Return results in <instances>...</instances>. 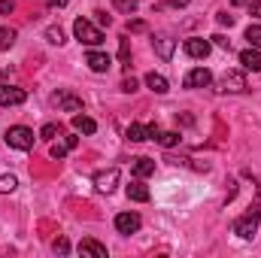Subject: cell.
Masks as SVG:
<instances>
[{
    "instance_id": "27",
    "label": "cell",
    "mask_w": 261,
    "mask_h": 258,
    "mask_svg": "<svg viewBox=\"0 0 261 258\" xmlns=\"http://www.w3.org/2000/svg\"><path fill=\"white\" fill-rule=\"evenodd\" d=\"M116 3V9H122L125 15H134V6H137V0H113Z\"/></svg>"
},
{
    "instance_id": "13",
    "label": "cell",
    "mask_w": 261,
    "mask_h": 258,
    "mask_svg": "<svg viewBox=\"0 0 261 258\" xmlns=\"http://www.w3.org/2000/svg\"><path fill=\"white\" fill-rule=\"evenodd\" d=\"M240 64L243 70H252V73H261V49H246V52H240Z\"/></svg>"
},
{
    "instance_id": "15",
    "label": "cell",
    "mask_w": 261,
    "mask_h": 258,
    "mask_svg": "<svg viewBox=\"0 0 261 258\" xmlns=\"http://www.w3.org/2000/svg\"><path fill=\"white\" fill-rule=\"evenodd\" d=\"M79 252L82 255H91V258H107V246H100L97 240H82L79 243Z\"/></svg>"
},
{
    "instance_id": "30",
    "label": "cell",
    "mask_w": 261,
    "mask_h": 258,
    "mask_svg": "<svg viewBox=\"0 0 261 258\" xmlns=\"http://www.w3.org/2000/svg\"><path fill=\"white\" fill-rule=\"evenodd\" d=\"M122 91H128V94H134V91H137V79H134V76L122 82Z\"/></svg>"
},
{
    "instance_id": "1",
    "label": "cell",
    "mask_w": 261,
    "mask_h": 258,
    "mask_svg": "<svg viewBox=\"0 0 261 258\" xmlns=\"http://www.w3.org/2000/svg\"><path fill=\"white\" fill-rule=\"evenodd\" d=\"M73 34H76V40L85 43V46H100V43H103V31L94 28L88 18H76V21H73Z\"/></svg>"
},
{
    "instance_id": "31",
    "label": "cell",
    "mask_w": 261,
    "mask_h": 258,
    "mask_svg": "<svg viewBox=\"0 0 261 258\" xmlns=\"http://www.w3.org/2000/svg\"><path fill=\"white\" fill-rule=\"evenodd\" d=\"M249 15L261 18V0H249Z\"/></svg>"
},
{
    "instance_id": "8",
    "label": "cell",
    "mask_w": 261,
    "mask_h": 258,
    "mask_svg": "<svg viewBox=\"0 0 261 258\" xmlns=\"http://www.w3.org/2000/svg\"><path fill=\"white\" fill-rule=\"evenodd\" d=\"M116 231H119V234H134V231H140V216H137V213H119V216H116Z\"/></svg>"
},
{
    "instance_id": "17",
    "label": "cell",
    "mask_w": 261,
    "mask_h": 258,
    "mask_svg": "<svg viewBox=\"0 0 261 258\" xmlns=\"http://www.w3.org/2000/svg\"><path fill=\"white\" fill-rule=\"evenodd\" d=\"M73 131H79V134H94V131H97V122L88 119V116H82V113H76V116H73Z\"/></svg>"
},
{
    "instance_id": "12",
    "label": "cell",
    "mask_w": 261,
    "mask_h": 258,
    "mask_svg": "<svg viewBox=\"0 0 261 258\" xmlns=\"http://www.w3.org/2000/svg\"><path fill=\"white\" fill-rule=\"evenodd\" d=\"M52 100H55V104H58V107H61L64 113H73V116H76V113L82 110V100H79V97H73V94H67V91H58V94H55Z\"/></svg>"
},
{
    "instance_id": "4",
    "label": "cell",
    "mask_w": 261,
    "mask_h": 258,
    "mask_svg": "<svg viewBox=\"0 0 261 258\" xmlns=\"http://www.w3.org/2000/svg\"><path fill=\"white\" fill-rule=\"evenodd\" d=\"M219 88H222V91H231V94H240V91H246V76H243L240 70H228V73L222 76Z\"/></svg>"
},
{
    "instance_id": "34",
    "label": "cell",
    "mask_w": 261,
    "mask_h": 258,
    "mask_svg": "<svg viewBox=\"0 0 261 258\" xmlns=\"http://www.w3.org/2000/svg\"><path fill=\"white\" fill-rule=\"evenodd\" d=\"M210 40H216V46H219V49H228V46H231V43H228L222 34H216V37H210Z\"/></svg>"
},
{
    "instance_id": "36",
    "label": "cell",
    "mask_w": 261,
    "mask_h": 258,
    "mask_svg": "<svg viewBox=\"0 0 261 258\" xmlns=\"http://www.w3.org/2000/svg\"><path fill=\"white\" fill-rule=\"evenodd\" d=\"M46 3H49V6H64L67 0H46Z\"/></svg>"
},
{
    "instance_id": "11",
    "label": "cell",
    "mask_w": 261,
    "mask_h": 258,
    "mask_svg": "<svg viewBox=\"0 0 261 258\" xmlns=\"http://www.w3.org/2000/svg\"><path fill=\"white\" fill-rule=\"evenodd\" d=\"M85 64L91 67L94 73H107V70L113 67V58L103 55V52H88V55H85Z\"/></svg>"
},
{
    "instance_id": "33",
    "label": "cell",
    "mask_w": 261,
    "mask_h": 258,
    "mask_svg": "<svg viewBox=\"0 0 261 258\" xmlns=\"http://www.w3.org/2000/svg\"><path fill=\"white\" fill-rule=\"evenodd\" d=\"M219 24H228V28H231V24H234V15H228V12H219Z\"/></svg>"
},
{
    "instance_id": "28",
    "label": "cell",
    "mask_w": 261,
    "mask_h": 258,
    "mask_svg": "<svg viewBox=\"0 0 261 258\" xmlns=\"http://www.w3.org/2000/svg\"><path fill=\"white\" fill-rule=\"evenodd\" d=\"M55 134H58V125H46V128L40 131V137H43V140H55Z\"/></svg>"
},
{
    "instance_id": "21",
    "label": "cell",
    "mask_w": 261,
    "mask_h": 258,
    "mask_svg": "<svg viewBox=\"0 0 261 258\" xmlns=\"http://www.w3.org/2000/svg\"><path fill=\"white\" fill-rule=\"evenodd\" d=\"M12 43H15V31L12 28H0V52L12 49Z\"/></svg>"
},
{
    "instance_id": "32",
    "label": "cell",
    "mask_w": 261,
    "mask_h": 258,
    "mask_svg": "<svg viewBox=\"0 0 261 258\" xmlns=\"http://www.w3.org/2000/svg\"><path fill=\"white\" fill-rule=\"evenodd\" d=\"M12 9H15V3H12V0H0V12H3V15H9Z\"/></svg>"
},
{
    "instance_id": "18",
    "label": "cell",
    "mask_w": 261,
    "mask_h": 258,
    "mask_svg": "<svg viewBox=\"0 0 261 258\" xmlns=\"http://www.w3.org/2000/svg\"><path fill=\"white\" fill-rule=\"evenodd\" d=\"M146 85H149L155 94H167V79H164L161 73H149V76H146Z\"/></svg>"
},
{
    "instance_id": "14",
    "label": "cell",
    "mask_w": 261,
    "mask_h": 258,
    "mask_svg": "<svg viewBox=\"0 0 261 258\" xmlns=\"http://www.w3.org/2000/svg\"><path fill=\"white\" fill-rule=\"evenodd\" d=\"M152 46H155V52L161 55V61H170V58H173V40H170V37H164V34H161V37H152Z\"/></svg>"
},
{
    "instance_id": "10",
    "label": "cell",
    "mask_w": 261,
    "mask_h": 258,
    "mask_svg": "<svg viewBox=\"0 0 261 258\" xmlns=\"http://www.w3.org/2000/svg\"><path fill=\"white\" fill-rule=\"evenodd\" d=\"M158 134V125H130L128 128V140L130 143H143V140H149V137H155Z\"/></svg>"
},
{
    "instance_id": "25",
    "label": "cell",
    "mask_w": 261,
    "mask_h": 258,
    "mask_svg": "<svg viewBox=\"0 0 261 258\" xmlns=\"http://www.w3.org/2000/svg\"><path fill=\"white\" fill-rule=\"evenodd\" d=\"M46 40H49L52 46H61V43H64V31H61V28H49V31H46Z\"/></svg>"
},
{
    "instance_id": "5",
    "label": "cell",
    "mask_w": 261,
    "mask_h": 258,
    "mask_svg": "<svg viewBox=\"0 0 261 258\" xmlns=\"http://www.w3.org/2000/svg\"><path fill=\"white\" fill-rule=\"evenodd\" d=\"M28 100V91L18 85H0V107H18Z\"/></svg>"
},
{
    "instance_id": "35",
    "label": "cell",
    "mask_w": 261,
    "mask_h": 258,
    "mask_svg": "<svg viewBox=\"0 0 261 258\" xmlns=\"http://www.w3.org/2000/svg\"><path fill=\"white\" fill-rule=\"evenodd\" d=\"M164 3H167V6H176V9H179V6H189V0H164Z\"/></svg>"
},
{
    "instance_id": "29",
    "label": "cell",
    "mask_w": 261,
    "mask_h": 258,
    "mask_svg": "<svg viewBox=\"0 0 261 258\" xmlns=\"http://www.w3.org/2000/svg\"><path fill=\"white\" fill-rule=\"evenodd\" d=\"M55 252H61V255H67V252H70V243H67L64 237H58V240H55Z\"/></svg>"
},
{
    "instance_id": "6",
    "label": "cell",
    "mask_w": 261,
    "mask_h": 258,
    "mask_svg": "<svg viewBox=\"0 0 261 258\" xmlns=\"http://www.w3.org/2000/svg\"><path fill=\"white\" fill-rule=\"evenodd\" d=\"M94 186H97V192H103V194H113V192H116V186H119V167H110V170H100V173L94 176Z\"/></svg>"
},
{
    "instance_id": "20",
    "label": "cell",
    "mask_w": 261,
    "mask_h": 258,
    "mask_svg": "<svg viewBox=\"0 0 261 258\" xmlns=\"http://www.w3.org/2000/svg\"><path fill=\"white\" fill-rule=\"evenodd\" d=\"M152 140H158L164 149H170V146H176V143H179V134H176V131H158Z\"/></svg>"
},
{
    "instance_id": "16",
    "label": "cell",
    "mask_w": 261,
    "mask_h": 258,
    "mask_svg": "<svg viewBox=\"0 0 261 258\" xmlns=\"http://www.w3.org/2000/svg\"><path fill=\"white\" fill-rule=\"evenodd\" d=\"M152 173H155V161H152V158H134V176L146 179V176H152Z\"/></svg>"
},
{
    "instance_id": "3",
    "label": "cell",
    "mask_w": 261,
    "mask_h": 258,
    "mask_svg": "<svg viewBox=\"0 0 261 258\" xmlns=\"http://www.w3.org/2000/svg\"><path fill=\"white\" fill-rule=\"evenodd\" d=\"M258 222H261V210L255 207L252 213H246L243 219H237V222H234V234H237V237H243V240H249V237L258 231Z\"/></svg>"
},
{
    "instance_id": "22",
    "label": "cell",
    "mask_w": 261,
    "mask_h": 258,
    "mask_svg": "<svg viewBox=\"0 0 261 258\" xmlns=\"http://www.w3.org/2000/svg\"><path fill=\"white\" fill-rule=\"evenodd\" d=\"M119 61H122L125 67H130V40L128 37L119 40Z\"/></svg>"
},
{
    "instance_id": "2",
    "label": "cell",
    "mask_w": 261,
    "mask_h": 258,
    "mask_svg": "<svg viewBox=\"0 0 261 258\" xmlns=\"http://www.w3.org/2000/svg\"><path fill=\"white\" fill-rule=\"evenodd\" d=\"M6 143H9L12 149H21V152H28V149H34V131L24 128V125H15V128L6 131Z\"/></svg>"
},
{
    "instance_id": "9",
    "label": "cell",
    "mask_w": 261,
    "mask_h": 258,
    "mask_svg": "<svg viewBox=\"0 0 261 258\" xmlns=\"http://www.w3.org/2000/svg\"><path fill=\"white\" fill-rule=\"evenodd\" d=\"M186 55L189 58H206L210 55V40H200V37H192V40H186Z\"/></svg>"
},
{
    "instance_id": "23",
    "label": "cell",
    "mask_w": 261,
    "mask_h": 258,
    "mask_svg": "<svg viewBox=\"0 0 261 258\" xmlns=\"http://www.w3.org/2000/svg\"><path fill=\"white\" fill-rule=\"evenodd\" d=\"M70 149H73V146H70V143H52V149H49V155H52V158H58V161H61V158H64L67 152H70Z\"/></svg>"
},
{
    "instance_id": "26",
    "label": "cell",
    "mask_w": 261,
    "mask_h": 258,
    "mask_svg": "<svg viewBox=\"0 0 261 258\" xmlns=\"http://www.w3.org/2000/svg\"><path fill=\"white\" fill-rule=\"evenodd\" d=\"M15 176L12 173H6V176H0V194H6V192H15Z\"/></svg>"
},
{
    "instance_id": "24",
    "label": "cell",
    "mask_w": 261,
    "mask_h": 258,
    "mask_svg": "<svg viewBox=\"0 0 261 258\" xmlns=\"http://www.w3.org/2000/svg\"><path fill=\"white\" fill-rule=\"evenodd\" d=\"M246 40H249V46L261 49V24H252V28L246 31Z\"/></svg>"
},
{
    "instance_id": "7",
    "label": "cell",
    "mask_w": 261,
    "mask_h": 258,
    "mask_svg": "<svg viewBox=\"0 0 261 258\" xmlns=\"http://www.w3.org/2000/svg\"><path fill=\"white\" fill-rule=\"evenodd\" d=\"M210 82H213V73L203 70V67H197V70H192V73H186V79H182L186 88H206Z\"/></svg>"
},
{
    "instance_id": "19",
    "label": "cell",
    "mask_w": 261,
    "mask_h": 258,
    "mask_svg": "<svg viewBox=\"0 0 261 258\" xmlns=\"http://www.w3.org/2000/svg\"><path fill=\"white\" fill-rule=\"evenodd\" d=\"M128 197L130 200H137V203H146V200H149V189H146L143 183H130L128 186Z\"/></svg>"
}]
</instances>
